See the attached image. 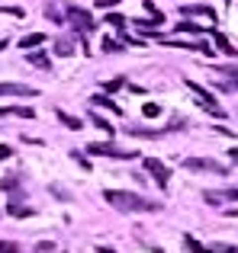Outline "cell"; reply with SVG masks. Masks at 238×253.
<instances>
[{
  "instance_id": "6da1fadb",
  "label": "cell",
  "mask_w": 238,
  "mask_h": 253,
  "mask_svg": "<svg viewBox=\"0 0 238 253\" xmlns=\"http://www.w3.org/2000/svg\"><path fill=\"white\" fill-rule=\"evenodd\" d=\"M103 199L119 211H158L161 209V202H148V199L135 196V192H129V189H107Z\"/></svg>"
},
{
  "instance_id": "7a4b0ae2",
  "label": "cell",
  "mask_w": 238,
  "mask_h": 253,
  "mask_svg": "<svg viewBox=\"0 0 238 253\" xmlns=\"http://www.w3.org/2000/svg\"><path fill=\"white\" fill-rule=\"evenodd\" d=\"M187 90L196 96V106H200V109H206L209 116H216V119H222V116H226V112H222V106L216 103V96L206 90V86H200L196 81H187Z\"/></svg>"
},
{
  "instance_id": "3957f363",
  "label": "cell",
  "mask_w": 238,
  "mask_h": 253,
  "mask_svg": "<svg viewBox=\"0 0 238 253\" xmlns=\"http://www.w3.org/2000/svg\"><path fill=\"white\" fill-rule=\"evenodd\" d=\"M87 154L90 157H119V161H132L135 151H119L116 144H110V141H94V144H87Z\"/></svg>"
},
{
  "instance_id": "277c9868",
  "label": "cell",
  "mask_w": 238,
  "mask_h": 253,
  "mask_svg": "<svg viewBox=\"0 0 238 253\" xmlns=\"http://www.w3.org/2000/svg\"><path fill=\"white\" fill-rule=\"evenodd\" d=\"M68 23H74L77 32H94V29H97L90 10H81V6H68Z\"/></svg>"
},
{
  "instance_id": "5b68a950",
  "label": "cell",
  "mask_w": 238,
  "mask_h": 253,
  "mask_svg": "<svg viewBox=\"0 0 238 253\" xmlns=\"http://www.w3.org/2000/svg\"><path fill=\"white\" fill-rule=\"evenodd\" d=\"M183 167H187V170H203V173H219V176H226V164L213 161V157H187V161H183Z\"/></svg>"
},
{
  "instance_id": "8992f818",
  "label": "cell",
  "mask_w": 238,
  "mask_h": 253,
  "mask_svg": "<svg viewBox=\"0 0 238 253\" xmlns=\"http://www.w3.org/2000/svg\"><path fill=\"white\" fill-rule=\"evenodd\" d=\"M145 170H148L151 176H155V183L161 186V189H168V179H171V170L164 167V164L158 161V157H145Z\"/></svg>"
},
{
  "instance_id": "52a82bcc",
  "label": "cell",
  "mask_w": 238,
  "mask_h": 253,
  "mask_svg": "<svg viewBox=\"0 0 238 253\" xmlns=\"http://www.w3.org/2000/svg\"><path fill=\"white\" fill-rule=\"evenodd\" d=\"M203 199H206L209 205H222V202H238V189H222V192H216V189H206V192H203Z\"/></svg>"
},
{
  "instance_id": "ba28073f",
  "label": "cell",
  "mask_w": 238,
  "mask_h": 253,
  "mask_svg": "<svg viewBox=\"0 0 238 253\" xmlns=\"http://www.w3.org/2000/svg\"><path fill=\"white\" fill-rule=\"evenodd\" d=\"M36 86L29 84H0V96H36Z\"/></svg>"
},
{
  "instance_id": "9c48e42d",
  "label": "cell",
  "mask_w": 238,
  "mask_h": 253,
  "mask_svg": "<svg viewBox=\"0 0 238 253\" xmlns=\"http://www.w3.org/2000/svg\"><path fill=\"white\" fill-rule=\"evenodd\" d=\"M183 16H203V19L213 23L216 10H213V6H206V3H187V6H183Z\"/></svg>"
},
{
  "instance_id": "30bf717a",
  "label": "cell",
  "mask_w": 238,
  "mask_h": 253,
  "mask_svg": "<svg viewBox=\"0 0 238 253\" xmlns=\"http://www.w3.org/2000/svg\"><path fill=\"white\" fill-rule=\"evenodd\" d=\"M216 74H222L226 90H238V68H216Z\"/></svg>"
},
{
  "instance_id": "8fae6325",
  "label": "cell",
  "mask_w": 238,
  "mask_h": 253,
  "mask_svg": "<svg viewBox=\"0 0 238 253\" xmlns=\"http://www.w3.org/2000/svg\"><path fill=\"white\" fill-rule=\"evenodd\" d=\"M6 215H13V218H29V215H32V209L13 199V202H6Z\"/></svg>"
},
{
  "instance_id": "7c38bea8",
  "label": "cell",
  "mask_w": 238,
  "mask_h": 253,
  "mask_svg": "<svg viewBox=\"0 0 238 253\" xmlns=\"http://www.w3.org/2000/svg\"><path fill=\"white\" fill-rule=\"evenodd\" d=\"M0 116H19V119H32L36 112H32L29 106H3V109H0Z\"/></svg>"
},
{
  "instance_id": "4fadbf2b",
  "label": "cell",
  "mask_w": 238,
  "mask_h": 253,
  "mask_svg": "<svg viewBox=\"0 0 238 253\" xmlns=\"http://www.w3.org/2000/svg\"><path fill=\"white\" fill-rule=\"evenodd\" d=\"M213 39H216V45H219V51H226V55H232V58H238V48H232V42H229V39L222 36L219 29H213Z\"/></svg>"
},
{
  "instance_id": "5bb4252c",
  "label": "cell",
  "mask_w": 238,
  "mask_h": 253,
  "mask_svg": "<svg viewBox=\"0 0 238 253\" xmlns=\"http://www.w3.org/2000/svg\"><path fill=\"white\" fill-rule=\"evenodd\" d=\"M55 116H58V122H61V125H68V128H71V131H81V128H84V122H81V119H74V116H68V112H64V109H58V112H55Z\"/></svg>"
},
{
  "instance_id": "9a60e30c",
  "label": "cell",
  "mask_w": 238,
  "mask_h": 253,
  "mask_svg": "<svg viewBox=\"0 0 238 253\" xmlns=\"http://www.w3.org/2000/svg\"><path fill=\"white\" fill-rule=\"evenodd\" d=\"M90 103H94V106H103V109L116 112V116H119V112H122V109H119V106L113 103V99H110V96H103V93H94V96H90Z\"/></svg>"
},
{
  "instance_id": "2e32d148",
  "label": "cell",
  "mask_w": 238,
  "mask_h": 253,
  "mask_svg": "<svg viewBox=\"0 0 238 253\" xmlns=\"http://www.w3.org/2000/svg\"><path fill=\"white\" fill-rule=\"evenodd\" d=\"M177 32H180V36H183V32H190V36H203L206 29H203L200 23H190V19H180V23H177Z\"/></svg>"
},
{
  "instance_id": "e0dca14e",
  "label": "cell",
  "mask_w": 238,
  "mask_h": 253,
  "mask_svg": "<svg viewBox=\"0 0 238 253\" xmlns=\"http://www.w3.org/2000/svg\"><path fill=\"white\" fill-rule=\"evenodd\" d=\"M42 42H45L42 32H29V36L19 39V48H36V45H42Z\"/></svg>"
},
{
  "instance_id": "ac0fdd59",
  "label": "cell",
  "mask_w": 238,
  "mask_h": 253,
  "mask_svg": "<svg viewBox=\"0 0 238 253\" xmlns=\"http://www.w3.org/2000/svg\"><path fill=\"white\" fill-rule=\"evenodd\" d=\"M29 64H36V68H42V71L52 68V61H49V55H45V51H29Z\"/></svg>"
},
{
  "instance_id": "d6986e66",
  "label": "cell",
  "mask_w": 238,
  "mask_h": 253,
  "mask_svg": "<svg viewBox=\"0 0 238 253\" xmlns=\"http://www.w3.org/2000/svg\"><path fill=\"white\" fill-rule=\"evenodd\" d=\"M183 247H187L190 253H209V247H203V244L196 241L193 234H183Z\"/></svg>"
},
{
  "instance_id": "ffe728a7",
  "label": "cell",
  "mask_w": 238,
  "mask_h": 253,
  "mask_svg": "<svg viewBox=\"0 0 238 253\" xmlns=\"http://www.w3.org/2000/svg\"><path fill=\"white\" fill-rule=\"evenodd\" d=\"M71 51H74V45H71V42H68V39H58V42H55V55H61V58H68V55H71Z\"/></svg>"
},
{
  "instance_id": "44dd1931",
  "label": "cell",
  "mask_w": 238,
  "mask_h": 253,
  "mask_svg": "<svg viewBox=\"0 0 238 253\" xmlns=\"http://www.w3.org/2000/svg\"><path fill=\"white\" fill-rule=\"evenodd\" d=\"M107 23L113 26V29H119V32H122V29H125V23H129V19H125V16H119V13H110V16H107Z\"/></svg>"
},
{
  "instance_id": "7402d4cb",
  "label": "cell",
  "mask_w": 238,
  "mask_h": 253,
  "mask_svg": "<svg viewBox=\"0 0 238 253\" xmlns=\"http://www.w3.org/2000/svg\"><path fill=\"white\" fill-rule=\"evenodd\" d=\"M90 122H94L97 128H103V131H107V135H113V125H110L107 119H100V116H94V112H90Z\"/></svg>"
},
{
  "instance_id": "603a6c76",
  "label": "cell",
  "mask_w": 238,
  "mask_h": 253,
  "mask_svg": "<svg viewBox=\"0 0 238 253\" xmlns=\"http://www.w3.org/2000/svg\"><path fill=\"white\" fill-rule=\"evenodd\" d=\"M145 10H148V16H151V19H158V23H164V13L158 10V6L151 3V0H145Z\"/></svg>"
},
{
  "instance_id": "cb8c5ba5",
  "label": "cell",
  "mask_w": 238,
  "mask_h": 253,
  "mask_svg": "<svg viewBox=\"0 0 238 253\" xmlns=\"http://www.w3.org/2000/svg\"><path fill=\"white\" fill-rule=\"evenodd\" d=\"M103 51L116 55V51H122V42H116V39H103Z\"/></svg>"
},
{
  "instance_id": "d4e9b609",
  "label": "cell",
  "mask_w": 238,
  "mask_h": 253,
  "mask_svg": "<svg viewBox=\"0 0 238 253\" xmlns=\"http://www.w3.org/2000/svg\"><path fill=\"white\" fill-rule=\"evenodd\" d=\"M122 84H125L122 77H113V81H107V84H103V90H107V93H116V90H119Z\"/></svg>"
},
{
  "instance_id": "484cf974",
  "label": "cell",
  "mask_w": 238,
  "mask_h": 253,
  "mask_svg": "<svg viewBox=\"0 0 238 253\" xmlns=\"http://www.w3.org/2000/svg\"><path fill=\"white\" fill-rule=\"evenodd\" d=\"M142 112H145L148 119H155L158 112H161V106H158V103H145V106H142Z\"/></svg>"
},
{
  "instance_id": "4316f807",
  "label": "cell",
  "mask_w": 238,
  "mask_h": 253,
  "mask_svg": "<svg viewBox=\"0 0 238 253\" xmlns=\"http://www.w3.org/2000/svg\"><path fill=\"white\" fill-rule=\"evenodd\" d=\"M16 186H19V179H16V176H6V179H0V189H6V192H10V189H16Z\"/></svg>"
},
{
  "instance_id": "83f0119b",
  "label": "cell",
  "mask_w": 238,
  "mask_h": 253,
  "mask_svg": "<svg viewBox=\"0 0 238 253\" xmlns=\"http://www.w3.org/2000/svg\"><path fill=\"white\" fill-rule=\"evenodd\" d=\"M0 253H19V247L13 241H0Z\"/></svg>"
},
{
  "instance_id": "f1b7e54d",
  "label": "cell",
  "mask_w": 238,
  "mask_h": 253,
  "mask_svg": "<svg viewBox=\"0 0 238 253\" xmlns=\"http://www.w3.org/2000/svg\"><path fill=\"white\" fill-rule=\"evenodd\" d=\"M0 13H6V16H23V10H19V6H0Z\"/></svg>"
},
{
  "instance_id": "f546056e",
  "label": "cell",
  "mask_w": 238,
  "mask_h": 253,
  "mask_svg": "<svg viewBox=\"0 0 238 253\" xmlns=\"http://www.w3.org/2000/svg\"><path fill=\"white\" fill-rule=\"evenodd\" d=\"M52 250H55V244H52V241H42V244L36 247V253H52Z\"/></svg>"
},
{
  "instance_id": "4dcf8cb0",
  "label": "cell",
  "mask_w": 238,
  "mask_h": 253,
  "mask_svg": "<svg viewBox=\"0 0 238 253\" xmlns=\"http://www.w3.org/2000/svg\"><path fill=\"white\" fill-rule=\"evenodd\" d=\"M10 154H13V148H10V144H0V161H6Z\"/></svg>"
},
{
  "instance_id": "1f68e13d",
  "label": "cell",
  "mask_w": 238,
  "mask_h": 253,
  "mask_svg": "<svg viewBox=\"0 0 238 253\" xmlns=\"http://www.w3.org/2000/svg\"><path fill=\"white\" fill-rule=\"evenodd\" d=\"M119 0H97V6H100V10H110V6H116Z\"/></svg>"
},
{
  "instance_id": "d6a6232c",
  "label": "cell",
  "mask_w": 238,
  "mask_h": 253,
  "mask_svg": "<svg viewBox=\"0 0 238 253\" xmlns=\"http://www.w3.org/2000/svg\"><path fill=\"white\" fill-rule=\"evenodd\" d=\"M229 157H232V164H238V151H229Z\"/></svg>"
},
{
  "instance_id": "836d02e7",
  "label": "cell",
  "mask_w": 238,
  "mask_h": 253,
  "mask_svg": "<svg viewBox=\"0 0 238 253\" xmlns=\"http://www.w3.org/2000/svg\"><path fill=\"white\" fill-rule=\"evenodd\" d=\"M6 48V39H0V51H3Z\"/></svg>"
},
{
  "instance_id": "e575fe53",
  "label": "cell",
  "mask_w": 238,
  "mask_h": 253,
  "mask_svg": "<svg viewBox=\"0 0 238 253\" xmlns=\"http://www.w3.org/2000/svg\"><path fill=\"white\" fill-rule=\"evenodd\" d=\"M155 253H168V250H155Z\"/></svg>"
},
{
  "instance_id": "d590c367",
  "label": "cell",
  "mask_w": 238,
  "mask_h": 253,
  "mask_svg": "<svg viewBox=\"0 0 238 253\" xmlns=\"http://www.w3.org/2000/svg\"><path fill=\"white\" fill-rule=\"evenodd\" d=\"M226 3H229V0H226Z\"/></svg>"
}]
</instances>
